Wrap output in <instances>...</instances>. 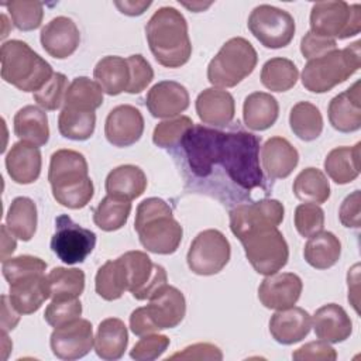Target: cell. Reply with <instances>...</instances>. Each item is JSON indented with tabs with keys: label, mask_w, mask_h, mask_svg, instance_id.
I'll return each mask as SVG.
<instances>
[{
	"label": "cell",
	"mask_w": 361,
	"mask_h": 361,
	"mask_svg": "<svg viewBox=\"0 0 361 361\" xmlns=\"http://www.w3.org/2000/svg\"><path fill=\"white\" fill-rule=\"evenodd\" d=\"M128 276V290L137 300H149L168 285V275L162 265L154 264L142 251H128L120 255Z\"/></svg>",
	"instance_id": "cell-14"
},
{
	"label": "cell",
	"mask_w": 361,
	"mask_h": 361,
	"mask_svg": "<svg viewBox=\"0 0 361 361\" xmlns=\"http://www.w3.org/2000/svg\"><path fill=\"white\" fill-rule=\"evenodd\" d=\"M341 255V243L331 231H319L309 237L303 248L306 262L316 269H327L337 264Z\"/></svg>",
	"instance_id": "cell-35"
},
{
	"label": "cell",
	"mask_w": 361,
	"mask_h": 361,
	"mask_svg": "<svg viewBox=\"0 0 361 361\" xmlns=\"http://www.w3.org/2000/svg\"><path fill=\"white\" fill-rule=\"evenodd\" d=\"M93 327L86 319H75L54 329L49 337L52 354L61 360H78L93 347Z\"/></svg>",
	"instance_id": "cell-16"
},
{
	"label": "cell",
	"mask_w": 361,
	"mask_h": 361,
	"mask_svg": "<svg viewBox=\"0 0 361 361\" xmlns=\"http://www.w3.org/2000/svg\"><path fill=\"white\" fill-rule=\"evenodd\" d=\"M37 204L32 199L25 196L13 199L6 216V224L14 237L21 241H30L37 231Z\"/></svg>",
	"instance_id": "cell-36"
},
{
	"label": "cell",
	"mask_w": 361,
	"mask_h": 361,
	"mask_svg": "<svg viewBox=\"0 0 361 361\" xmlns=\"http://www.w3.org/2000/svg\"><path fill=\"white\" fill-rule=\"evenodd\" d=\"M134 230L147 251L161 255L173 254L183 235V228L173 217L171 206L159 197H148L138 204Z\"/></svg>",
	"instance_id": "cell-3"
},
{
	"label": "cell",
	"mask_w": 361,
	"mask_h": 361,
	"mask_svg": "<svg viewBox=\"0 0 361 361\" xmlns=\"http://www.w3.org/2000/svg\"><path fill=\"white\" fill-rule=\"evenodd\" d=\"M144 133V117L131 104H120L110 110L104 123V135L114 147H130Z\"/></svg>",
	"instance_id": "cell-17"
},
{
	"label": "cell",
	"mask_w": 361,
	"mask_h": 361,
	"mask_svg": "<svg viewBox=\"0 0 361 361\" xmlns=\"http://www.w3.org/2000/svg\"><path fill=\"white\" fill-rule=\"evenodd\" d=\"M96 127L94 111H83L63 107L58 117V130L62 137L73 141L90 138Z\"/></svg>",
	"instance_id": "cell-43"
},
{
	"label": "cell",
	"mask_w": 361,
	"mask_h": 361,
	"mask_svg": "<svg viewBox=\"0 0 361 361\" xmlns=\"http://www.w3.org/2000/svg\"><path fill=\"white\" fill-rule=\"evenodd\" d=\"M14 24L20 31H32L37 30L44 17V4L41 1H25L14 0L3 4Z\"/></svg>",
	"instance_id": "cell-45"
},
{
	"label": "cell",
	"mask_w": 361,
	"mask_h": 361,
	"mask_svg": "<svg viewBox=\"0 0 361 361\" xmlns=\"http://www.w3.org/2000/svg\"><path fill=\"white\" fill-rule=\"evenodd\" d=\"M303 289L302 279L293 272L267 275L258 288V299L267 309L282 310L295 306Z\"/></svg>",
	"instance_id": "cell-18"
},
{
	"label": "cell",
	"mask_w": 361,
	"mask_h": 361,
	"mask_svg": "<svg viewBox=\"0 0 361 361\" xmlns=\"http://www.w3.org/2000/svg\"><path fill=\"white\" fill-rule=\"evenodd\" d=\"M13 235L14 234L8 230L7 224H3L1 226V261L7 259V257L11 255L17 247Z\"/></svg>",
	"instance_id": "cell-59"
},
{
	"label": "cell",
	"mask_w": 361,
	"mask_h": 361,
	"mask_svg": "<svg viewBox=\"0 0 361 361\" xmlns=\"http://www.w3.org/2000/svg\"><path fill=\"white\" fill-rule=\"evenodd\" d=\"M41 152L38 147L24 141L14 142L6 155V169L11 180L18 185H30L39 178Z\"/></svg>",
	"instance_id": "cell-26"
},
{
	"label": "cell",
	"mask_w": 361,
	"mask_h": 361,
	"mask_svg": "<svg viewBox=\"0 0 361 361\" xmlns=\"http://www.w3.org/2000/svg\"><path fill=\"white\" fill-rule=\"evenodd\" d=\"M68 86L66 76L63 73L54 72L49 80L39 90H37L32 97L44 110H56L63 104Z\"/></svg>",
	"instance_id": "cell-47"
},
{
	"label": "cell",
	"mask_w": 361,
	"mask_h": 361,
	"mask_svg": "<svg viewBox=\"0 0 361 361\" xmlns=\"http://www.w3.org/2000/svg\"><path fill=\"white\" fill-rule=\"evenodd\" d=\"M51 299H76L85 289V272L78 268L56 267L48 274Z\"/></svg>",
	"instance_id": "cell-44"
},
{
	"label": "cell",
	"mask_w": 361,
	"mask_h": 361,
	"mask_svg": "<svg viewBox=\"0 0 361 361\" xmlns=\"http://www.w3.org/2000/svg\"><path fill=\"white\" fill-rule=\"evenodd\" d=\"M20 322V313L13 307L7 295L1 296V331L13 330Z\"/></svg>",
	"instance_id": "cell-57"
},
{
	"label": "cell",
	"mask_w": 361,
	"mask_h": 361,
	"mask_svg": "<svg viewBox=\"0 0 361 361\" xmlns=\"http://www.w3.org/2000/svg\"><path fill=\"white\" fill-rule=\"evenodd\" d=\"M248 30L265 47L271 49L283 48L295 35V20L282 8L269 4L257 6L248 17Z\"/></svg>",
	"instance_id": "cell-10"
},
{
	"label": "cell",
	"mask_w": 361,
	"mask_h": 361,
	"mask_svg": "<svg viewBox=\"0 0 361 361\" xmlns=\"http://www.w3.org/2000/svg\"><path fill=\"white\" fill-rule=\"evenodd\" d=\"M190 117L178 116L173 118L164 120L158 123L152 133V141L155 145L161 148H171L179 144L185 135V133L193 126Z\"/></svg>",
	"instance_id": "cell-46"
},
{
	"label": "cell",
	"mask_w": 361,
	"mask_h": 361,
	"mask_svg": "<svg viewBox=\"0 0 361 361\" xmlns=\"http://www.w3.org/2000/svg\"><path fill=\"white\" fill-rule=\"evenodd\" d=\"M261 138L247 131L224 133L219 165L228 178L245 190L262 186L264 175L259 166Z\"/></svg>",
	"instance_id": "cell-4"
},
{
	"label": "cell",
	"mask_w": 361,
	"mask_h": 361,
	"mask_svg": "<svg viewBox=\"0 0 361 361\" xmlns=\"http://www.w3.org/2000/svg\"><path fill=\"white\" fill-rule=\"evenodd\" d=\"M231 247L226 235L214 228L200 231L192 241L186 261L196 275L219 274L230 261Z\"/></svg>",
	"instance_id": "cell-11"
},
{
	"label": "cell",
	"mask_w": 361,
	"mask_h": 361,
	"mask_svg": "<svg viewBox=\"0 0 361 361\" xmlns=\"http://www.w3.org/2000/svg\"><path fill=\"white\" fill-rule=\"evenodd\" d=\"M196 113L202 123L214 127L228 126L235 113V103L231 93L219 87H207L196 97Z\"/></svg>",
	"instance_id": "cell-23"
},
{
	"label": "cell",
	"mask_w": 361,
	"mask_h": 361,
	"mask_svg": "<svg viewBox=\"0 0 361 361\" xmlns=\"http://www.w3.org/2000/svg\"><path fill=\"white\" fill-rule=\"evenodd\" d=\"M292 358L298 361H316V360H323V361H334L337 358L336 350L323 340L317 341H310L299 347L292 353Z\"/></svg>",
	"instance_id": "cell-53"
},
{
	"label": "cell",
	"mask_w": 361,
	"mask_h": 361,
	"mask_svg": "<svg viewBox=\"0 0 361 361\" xmlns=\"http://www.w3.org/2000/svg\"><path fill=\"white\" fill-rule=\"evenodd\" d=\"M310 31L326 38L345 39L361 31V7L338 1H319L312 6Z\"/></svg>",
	"instance_id": "cell-8"
},
{
	"label": "cell",
	"mask_w": 361,
	"mask_h": 361,
	"mask_svg": "<svg viewBox=\"0 0 361 361\" xmlns=\"http://www.w3.org/2000/svg\"><path fill=\"white\" fill-rule=\"evenodd\" d=\"M257 61V51L248 39L230 38L209 62L207 79L214 87H234L252 73Z\"/></svg>",
	"instance_id": "cell-7"
},
{
	"label": "cell",
	"mask_w": 361,
	"mask_h": 361,
	"mask_svg": "<svg viewBox=\"0 0 361 361\" xmlns=\"http://www.w3.org/2000/svg\"><path fill=\"white\" fill-rule=\"evenodd\" d=\"M48 180L56 203L68 209L85 207L94 193L86 158L73 149H58L51 155Z\"/></svg>",
	"instance_id": "cell-2"
},
{
	"label": "cell",
	"mask_w": 361,
	"mask_h": 361,
	"mask_svg": "<svg viewBox=\"0 0 361 361\" xmlns=\"http://www.w3.org/2000/svg\"><path fill=\"white\" fill-rule=\"evenodd\" d=\"M128 344V333L123 320L109 317L100 322L94 337V351L102 360L114 361L124 355Z\"/></svg>",
	"instance_id": "cell-29"
},
{
	"label": "cell",
	"mask_w": 361,
	"mask_h": 361,
	"mask_svg": "<svg viewBox=\"0 0 361 361\" xmlns=\"http://www.w3.org/2000/svg\"><path fill=\"white\" fill-rule=\"evenodd\" d=\"M279 116L278 100L265 92L248 94L243 104V118L252 131H264L275 124Z\"/></svg>",
	"instance_id": "cell-30"
},
{
	"label": "cell",
	"mask_w": 361,
	"mask_h": 361,
	"mask_svg": "<svg viewBox=\"0 0 361 361\" xmlns=\"http://www.w3.org/2000/svg\"><path fill=\"white\" fill-rule=\"evenodd\" d=\"M144 310L155 331L176 327L185 317L186 300L183 293L171 285L164 286L149 299Z\"/></svg>",
	"instance_id": "cell-19"
},
{
	"label": "cell",
	"mask_w": 361,
	"mask_h": 361,
	"mask_svg": "<svg viewBox=\"0 0 361 361\" xmlns=\"http://www.w3.org/2000/svg\"><path fill=\"white\" fill-rule=\"evenodd\" d=\"M310 314L298 306L278 310L271 316L269 333L279 344H295L302 341L310 331Z\"/></svg>",
	"instance_id": "cell-25"
},
{
	"label": "cell",
	"mask_w": 361,
	"mask_h": 361,
	"mask_svg": "<svg viewBox=\"0 0 361 361\" xmlns=\"http://www.w3.org/2000/svg\"><path fill=\"white\" fill-rule=\"evenodd\" d=\"M333 49H337L336 39L313 34L312 31L306 32L300 41V52L307 61L319 58Z\"/></svg>",
	"instance_id": "cell-54"
},
{
	"label": "cell",
	"mask_w": 361,
	"mask_h": 361,
	"mask_svg": "<svg viewBox=\"0 0 361 361\" xmlns=\"http://www.w3.org/2000/svg\"><path fill=\"white\" fill-rule=\"evenodd\" d=\"M298 78L299 71L288 58H271L261 69V83L271 92H286L292 89Z\"/></svg>",
	"instance_id": "cell-42"
},
{
	"label": "cell",
	"mask_w": 361,
	"mask_h": 361,
	"mask_svg": "<svg viewBox=\"0 0 361 361\" xmlns=\"http://www.w3.org/2000/svg\"><path fill=\"white\" fill-rule=\"evenodd\" d=\"M293 195L305 202L320 204L330 197V183L326 175L313 166L305 168L293 180Z\"/></svg>",
	"instance_id": "cell-38"
},
{
	"label": "cell",
	"mask_w": 361,
	"mask_h": 361,
	"mask_svg": "<svg viewBox=\"0 0 361 361\" xmlns=\"http://www.w3.org/2000/svg\"><path fill=\"white\" fill-rule=\"evenodd\" d=\"M114 6L126 16H141L149 6L151 1H114Z\"/></svg>",
	"instance_id": "cell-58"
},
{
	"label": "cell",
	"mask_w": 361,
	"mask_h": 361,
	"mask_svg": "<svg viewBox=\"0 0 361 361\" xmlns=\"http://www.w3.org/2000/svg\"><path fill=\"white\" fill-rule=\"evenodd\" d=\"M103 103V90L96 80L86 76L75 78L66 90L63 107L94 111Z\"/></svg>",
	"instance_id": "cell-39"
},
{
	"label": "cell",
	"mask_w": 361,
	"mask_h": 361,
	"mask_svg": "<svg viewBox=\"0 0 361 361\" xmlns=\"http://www.w3.org/2000/svg\"><path fill=\"white\" fill-rule=\"evenodd\" d=\"M361 41L344 49H333L319 58L309 59L302 71V85L313 93H326L345 82L361 66Z\"/></svg>",
	"instance_id": "cell-6"
},
{
	"label": "cell",
	"mask_w": 361,
	"mask_h": 361,
	"mask_svg": "<svg viewBox=\"0 0 361 361\" xmlns=\"http://www.w3.org/2000/svg\"><path fill=\"white\" fill-rule=\"evenodd\" d=\"M1 78L18 90H39L54 75L52 66L20 39L6 41L0 48Z\"/></svg>",
	"instance_id": "cell-5"
},
{
	"label": "cell",
	"mask_w": 361,
	"mask_h": 361,
	"mask_svg": "<svg viewBox=\"0 0 361 361\" xmlns=\"http://www.w3.org/2000/svg\"><path fill=\"white\" fill-rule=\"evenodd\" d=\"M171 360H221L223 354L220 348L210 343H196L185 347L182 351L175 353L169 357ZM168 358V360H169Z\"/></svg>",
	"instance_id": "cell-55"
},
{
	"label": "cell",
	"mask_w": 361,
	"mask_h": 361,
	"mask_svg": "<svg viewBox=\"0 0 361 361\" xmlns=\"http://www.w3.org/2000/svg\"><path fill=\"white\" fill-rule=\"evenodd\" d=\"M96 293L104 300H116L128 290L127 269L121 258L106 261L96 274L94 278Z\"/></svg>",
	"instance_id": "cell-37"
},
{
	"label": "cell",
	"mask_w": 361,
	"mask_h": 361,
	"mask_svg": "<svg viewBox=\"0 0 361 361\" xmlns=\"http://www.w3.org/2000/svg\"><path fill=\"white\" fill-rule=\"evenodd\" d=\"M96 245V234L75 223L71 216L59 214L55 219V233L51 238V250L65 264L83 262Z\"/></svg>",
	"instance_id": "cell-13"
},
{
	"label": "cell",
	"mask_w": 361,
	"mask_h": 361,
	"mask_svg": "<svg viewBox=\"0 0 361 361\" xmlns=\"http://www.w3.org/2000/svg\"><path fill=\"white\" fill-rule=\"evenodd\" d=\"M285 214L283 204L276 199H262L238 204L230 212V228L241 240L247 234L269 227H278Z\"/></svg>",
	"instance_id": "cell-15"
},
{
	"label": "cell",
	"mask_w": 361,
	"mask_h": 361,
	"mask_svg": "<svg viewBox=\"0 0 361 361\" xmlns=\"http://www.w3.org/2000/svg\"><path fill=\"white\" fill-rule=\"evenodd\" d=\"M340 221L344 227L358 228L361 224V209H360V190L350 193L341 203L338 210Z\"/></svg>",
	"instance_id": "cell-56"
},
{
	"label": "cell",
	"mask_w": 361,
	"mask_h": 361,
	"mask_svg": "<svg viewBox=\"0 0 361 361\" xmlns=\"http://www.w3.org/2000/svg\"><path fill=\"white\" fill-rule=\"evenodd\" d=\"M149 49L157 62L165 68H180L192 55L188 23L175 7L158 8L145 25Z\"/></svg>",
	"instance_id": "cell-1"
},
{
	"label": "cell",
	"mask_w": 361,
	"mask_h": 361,
	"mask_svg": "<svg viewBox=\"0 0 361 361\" xmlns=\"http://www.w3.org/2000/svg\"><path fill=\"white\" fill-rule=\"evenodd\" d=\"M360 147H337L324 159V171L337 185L351 183L360 175Z\"/></svg>",
	"instance_id": "cell-34"
},
{
	"label": "cell",
	"mask_w": 361,
	"mask_h": 361,
	"mask_svg": "<svg viewBox=\"0 0 361 361\" xmlns=\"http://www.w3.org/2000/svg\"><path fill=\"white\" fill-rule=\"evenodd\" d=\"M289 126L298 138L313 141L323 131V117L320 110L310 102H299L290 109Z\"/></svg>",
	"instance_id": "cell-40"
},
{
	"label": "cell",
	"mask_w": 361,
	"mask_h": 361,
	"mask_svg": "<svg viewBox=\"0 0 361 361\" xmlns=\"http://www.w3.org/2000/svg\"><path fill=\"white\" fill-rule=\"evenodd\" d=\"M295 227L303 237H310L324 227V212L319 204L302 203L295 209Z\"/></svg>",
	"instance_id": "cell-48"
},
{
	"label": "cell",
	"mask_w": 361,
	"mask_h": 361,
	"mask_svg": "<svg viewBox=\"0 0 361 361\" xmlns=\"http://www.w3.org/2000/svg\"><path fill=\"white\" fill-rule=\"evenodd\" d=\"M147 176L144 171L135 165H120L109 172L106 178L107 195L118 196L127 200L140 197L147 189Z\"/></svg>",
	"instance_id": "cell-32"
},
{
	"label": "cell",
	"mask_w": 361,
	"mask_h": 361,
	"mask_svg": "<svg viewBox=\"0 0 361 361\" xmlns=\"http://www.w3.org/2000/svg\"><path fill=\"white\" fill-rule=\"evenodd\" d=\"M145 104L152 117L171 118L189 107V93L179 82L162 80L148 90Z\"/></svg>",
	"instance_id": "cell-22"
},
{
	"label": "cell",
	"mask_w": 361,
	"mask_h": 361,
	"mask_svg": "<svg viewBox=\"0 0 361 361\" xmlns=\"http://www.w3.org/2000/svg\"><path fill=\"white\" fill-rule=\"evenodd\" d=\"M262 169L272 179L288 178L299 164L298 149L283 137H271L261 149Z\"/></svg>",
	"instance_id": "cell-27"
},
{
	"label": "cell",
	"mask_w": 361,
	"mask_h": 361,
	"mask_svg": "<svg viewBox=\"0 0 361 361\" xmlns=\"http://www.w3.org/2000/svg\"><path fill=\"white\" fill-rule=\"evenodd\" d=\"M14 134L24 142L42 147L49 140L47 113L37 106H24L14 116Z\"/></svg>",
	"instance_id": "cell-31"
},
{
	"label": "cell",
	"mask_w": 361,
	"mask_h": 361,
	"mask_svg": "<svg viewBox=\"0 0 361 361\" xmlns=\"http://www.w3.org/2000/svg\"><path fill=\"white\" fill-rule=\"evenodd\" d=\"M82 314V303L76 299H54L45 309L44 319L52 326L58 327L68 322H72Z\"/></svg>",
	"instance_id": "cell-50"
},
{
	"label": "cell",
	"mask_w": 361,
	"mask_h": 361,
	"mask_svg": "<svg viewBox=\"0 0 361 361\" xmlns=\"http://www.w3.org/2000/svg\"><path fill=\"white\" fill-rule=\"evenodd\" d=\"M169 338L164 334H145L134 344L130 357L137 361H149L159 358L169 347Z\"/></svg>",
	"instance_id": "cell-51"
},
{
	"label": "cell",
	"mask_w": 361,
	"mask_h": 361,
	"mask_svg": "<svg viewBox=\"0 0 361 361\" xmlns=\"http://www.w3.org/2000/svg\"><path fill=\"white\" fill-rule=\"evenodd\" d=\"M131 213V200L107 195L93 212L94 224L103 231H116L121 228Z\"/></svg>",
	"instance_id": "cell-41"
},
{
	"label": "cell",
	"mask_w": 361,
	"mask_h": 361,
	"mask_svg": "<svg viewBox=\"0 0 361 361\" xmlns=\"http://www.w3.org/2000/svg\"><path fill=\"white\" fill-rule=\"evenodd\" d=\"M223 137V131L199 124H193L185 133L180 144L196 176L206 178L213 172V166L219 165Z\"/></svg>",
	"instance_id": "cell-12"
},
{
	"label": "cell",
	"mask_w": 361,
	"mask_h": 361,
	"mask_svg": "<svg viewBox=\"0 0 361 361\" xmlns=\"http://www.w3.org/2000/svg\"><path fill=\"white\" fill-rule=\"evenodd\" d=\"M47 269V262L34 255H18L10 257L3 261L1 271L6 281L10 283L17 278L30 274H39Z\"/></svg>",
	"instance_id": "cell-49"
},
{
	"label": "cell",
	"mask_w": 361,
	"mask_h": 361,
	"mask_svg": "<svg viewBox=\"0 0 361 361\" xmlns=\"http://www.w3.org/2000/svg\"><path fill=\"white\" fill-rule=\"evenodd\" d=\"M313 329L317 338L327 343H341L353 333V322L337 303H327L313 314Z\"/></svg>",
	"instance_id": "cell-28"
},
{
	"label": "cell",
	"mask_w": 361,
	"mask_h": 361,
	"mask_svg": "<svg viewBox=\"0 0 361 361\" xmlns=\"http://www.w3.org/2000/svg\"><path fill=\"white\" fill-rule=\"evenodd\" d=\"M127 63L130 68V85L127 93H141L152 82L154 71L149 62L140 54L130 55L127 58Z\"/></svg>",
	"instance_id": "cell-52"
},
{
	"label": "cell",
	"mask_w": 361,
	"mask_h": 361,
	"mask_svg": "<svg viewBox=\"0 0 361 361\" xmlns=\"http://www.w3.org/2000/svg\"><path fill=\"white\" fill-rule=\"evenodd\" d=\"M93 76L102 90L109 96H117L127 92L130 85V68L127 59L117 55L104 56L96 63Z\"/></svg>",
	"instance_id": "cell-33"
},
{
	"label": "cell",
	"mask_w": 361,
	"mask_h": 361,
	"mask_svg": "<svg viewBox=\"0 0 361 361\" xmlns=\"http://www.w3.org/2000/svg\"><path fill=\"white\" fill-rule=\"evenodd\" d=\"M8 285V299L20 314L37 312L42 303L51 298L48 276H45L44 272L24 275Z\"/></svg>",
	"instance_id": "cell-20"
},
{
	"label": "cell",
	"mask_w": 361,
	"mask_h": 361,
	"mask_svg": "<svg viewBox=\"0 0 361 361\" xmlns=\"http://www.w3.org/2000/svg\"><path fill=\"white\" fill-rule=\"evenodd\" d=\"M329 121L340 133H354L361 127V96L357 80L347 90L334 96L329 103Z\"/></svg>",
	"instance_id": "cell-24"
},
{
	"label": "cell",
	"mask_w": 361,
	"mask_h": 361,
	"mask_svg": "<svg viewBox=\"0 0 361 361\" xmlns=\"http://www.w3.org/2000/svg\"><path fill=\"white\" fill-rule=\"evenodd\" d=\"M39 41L45 52L51 56L65 59L78 49L80 32L72 18L58 16L42 27Z\"/></svg>",
	"instance_id": "cell-21"
},
{
	"label": "cell",
	"mask_w": 361,
	"mask_h": 361,
	"mask_svg": "<svg viewBox=\"0 0 361 361\" xmlns=\"http://www.w3.org/2000/svg\"><path fill=\"white\" fill-rule=\"evenodd\" d=\"M240 241L248 262L261 275L275 274L288 262L289 247L278 227L252 231Z\"/></svg>",
	"instance_id": "cell-9"
}]
</instances>
